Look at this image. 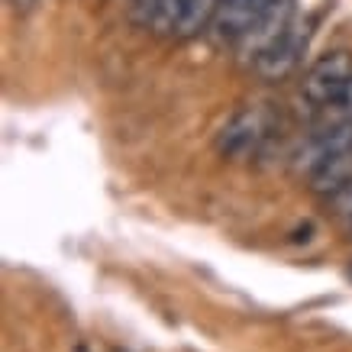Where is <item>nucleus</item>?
<instances>
[{
    "label": "nucleus",
    "instance_id": "obj_4",
    "mask_svg": "<svg viewBox=\"0 0 352 352\" xmlns=\"http://www.w3.org/2000/svg\"><path fill=\"white\" fill-rule=\"evenodd\" d=\"M310 32H314V16H294V23L288 26V32L278 39L265 55L262 62L256 65V72L268 81H278V78H288L294 68L300 65L304 52H307V43H310Z\"/></svg>",
    "mask_w": 352,
    "mask_h": 352
},
{
    "label": "nucleus",
    "instance_id": "obj_10",
    "mask_svg": "<svg viewBox=\"0 0 352 352\" xmlns=\"http://www.w3.org/2000/svg\"><path fill=\"white\" fill-rule=\"evenodd\" d=\"M162 0H133V16H136L139 23H146L149 26L152 13H155V7H159Z\"/></svg>",
    "mask_w": 352,
    "mask_h": 352
},
{
    "label": "nucleus",
    "instance_id": "obj_9",
    "mask_svg": "<svg viewBox=\"0 0 352 352\" xmlns=\"http://www.w3.org/2000/svg\"><path fill=\"white\" fill-rule=\"evenodd\" d=\"M188 3H191V0H162L159 7H155V13H152L149 30L159 32V36H175L184 10H188Z\"/></svg>",
    "mask_w": 352,
    "mask_h": 352
},
{
    "label": "nucleus",
    "instance_id": "obj_6",
    "mask_svg": "<svg viewBox=\"0 0 352 352\" xmlns=\"http://www.w3.org/2000/svg\"><path fill=\"white\" fill-rule=\"evenodd\" d=\"M258 7V0H220V10L214 20V39L217 43H239V36L245 32L252 10Z\"/></svg>",
    "mask_w": 352,
    "mask_h": 352
},
{
    "label": "nucleus",
    "instance_id": "obj_3",
    "mask_svg": "<svg viewBox=\"0 0 352 352\" xmlns=\"http://www.w3.org/2000/svg\"><path fill=\"white\" fill-rule=\"evenodd\" d=\"M349 81H352V52L336 49V52H327L323 58H317V62L310 65L307 78L300 85V94H304V100H307L310 107L317 110L327 100H333Z\"/></svg>",
    "mask_w": 352,
    "mask_h": 352
},
{
    "label": "nucleus",
    "instance_id": "obj_2",
    "mask_svg": "<svg viewBox=\"0 0 352 352\" xmlns=\"http://www.w3.org/2000/svg\"><path fill=\"white\" fill-rule=\"evenodd\" d=\"M268 136H272V113L262 104H249L236 110L217 133V152L223 159L245 162L265 146Z\"/></svg>",
    "mask_w": 352,
    "mask_h": 352
},
{
    "label": "nucleus",
    "instance_id": "obj_7",
    "mask_svg": "<svg viewBox=\"0 0 352 352\" xmlns=\"http://www.w3.org/2000/svg\"><path fill=\"white\" fill-rule=\"evenodd\" d=\"M217 10H220V0H191L182 23H178V30H175V36L178 39H191V36L204 32L207 26H214Z\"/></svg>",
    "mask_w": 352,
    "mask_h": 352
},
{
    "label": "nucleus",
    "instance_id": "obj_5",
    "mask_svg": "<svg viewBox=\"0 0 352 352\" xmlns=\"http://www.w3.org/2000/svg\"><path fill=\"white\" fill-rule=\"evenodd\" d=\"M352 184V146L336 152L333 159H327L320 168L310 175V191L320 197H336Z\"/></svg>",
    "mask_w": 352,
    "mask_h": 352
},
{
    "label": "nucleus",
    "instance_id": "obj_12",
    "mask_svg": "<svg viewBox=\"0 0 352 352\" xmlns=\"http://www.w3.org/2000/svg\"><path fill=\"white\" fill-rule=\"evenodd\" d=\"M78 352H87V349H85V346H81V349H78Z\"/></svg>",
    "mask_w": 352,
    "mask_h": 352
},
{
    "label": "nucleus",
    "instance_id": "obj_11",
    "mask_svg": "<svg viewBox=\"0 0 352 352\" xmlns=\"http://www.w3.org/2000/svg\"><path fill=\"white\" fill-rule=\"evenodd\" d=\"M36 3H39V0H10V7L16 13H30V10H36Z\"/></svg>",
    "mask_w": 352,
    "mask_h": 352
},
{
    "label": "nucleus",
    "instance_id": "obj_1",
    "mask_svg": "<svg viewBox=\"0 0 352 352\" xmlns=\"http://www.w3.org/2000/svg\"><path fill=\"white\" fill-rule=\"evenodd\" d=\"M298 16V0H258L252 10V20L236 43V52L245 65H258L262 55L288 32V26Z\"/></svg>",
    "mask_w": 352,
    "mask_h": 352
},
{
    "label": "nucleus",
    "instance_id": "obj_8",
    "mask_svg": "<svg viewBox=\"0 0 352 352\" xmlns=\"http://www.w3.org/2000/svg\"><path fill=\"white\" fill-rule=\"evenodd\" d=\"M342 123H352V81L342 87L333 100H327L323 107H317V117H314V129L342 126Z\"/></svg>",
    "mask_w": 352,
    "mask_h": 352
}]
</instances>
